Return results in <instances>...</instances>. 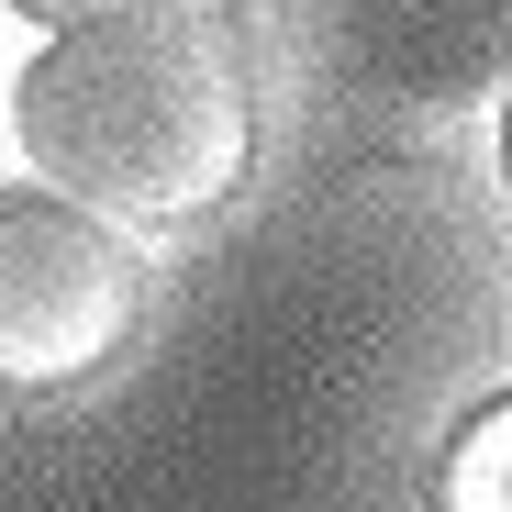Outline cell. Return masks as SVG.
I'll use <instances>...</instances> for the list:
<instances>
[{
  "label": "cell",
  "instance_id": "cell-1",
  "mask_svg": "<svg viewBox=\"0 0 512 512\" xmlns=\"http://www.w3.org/2000/svg\"><path fill=\"white\" fill-rule=\"evenodd\" d=\"M12 134L56 201L101 223H201L256 167V67L223 0H134L67 23L12 90Z\"/></svg>",
  "mask_w": 512,
  "mask_h": 512
},
{
  "label": "cell",
  "instance_id": "cell-2",
  "mask_svg": "<svg viewBox=\"0 0 512 512\" xmlns=\"http://www.w3.org/2000/svg\"><path fill=\"white\" fill-rule=\"evenodd\" d=\"M145 323V256L123 223L56 190H0V390H78Z\"/></svg>",
  "mask_w": 512,
  "mask_h": 512
},
{
  "label": "cell",
  "instance_id": "cell-3",
  "mask_svg": "<svg viewBox=\"0 0 512 512\" xmlns=\"http://www.w3.org/2000/svg\"><path fill=\"white\" fill-rule=\"evenodd\" d=\"M334 45L368 90L468 101L512 67V0H334Z\"/></svg>",
  "mask_w": 512,
  "mask_h": 512
},
{
  "label": "cell",
  "instance_id": "cell-4",
  "mask_svg": "<svg viewBox=\"0 0 512 512\" xmlns=\"http://www.w3.org/2000/svg\"><path fill=\"white\" fill-rule=\"evenodd\" d=\"M435 512H512V390L479 401L446 457H435Z\"/></svg>",
  "mask_w": 512,
  "mask_h": 512
},
{
  "label": "cell",
  "instance_id": "cell-5",
  "mask_svg": "<svg viewBox=\"0 0 512 512\" xmlns=\"http://www.w3.org/2000/svg\"><path fill=\"white\" fill-rule=\"evenodd\" d=\"M23 23H45V34H67V23H101V12H134V0H12Z\"/></svg>",
  "mask_w": 512,
  "mask_h": 512
},
{
  "label": "cell",
  "instance_id": "cell-6",
  "mask_svg": "<svg viewBox=\"0 0 512 512\" xmlns=\"http://www.w3.org/2000/svg\"><path fill=\"white\" fill-rule=\"evenodd\" d=\"M501 167H512V123H501Z\"/></svg>",
  "mask_w": 512,
  "mask_h": 512
}]
</instances>
